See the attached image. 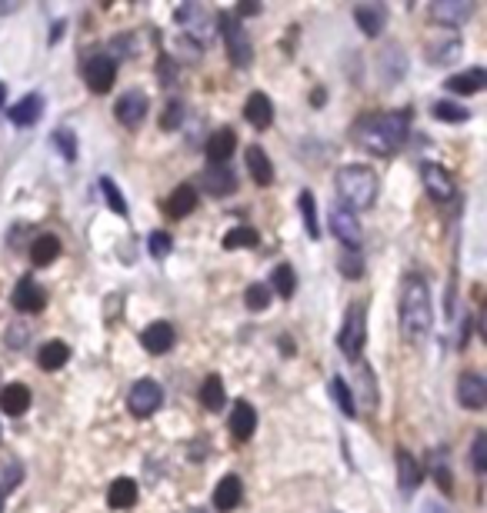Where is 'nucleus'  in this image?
I'll list each match as a JSON object with an SVG mask.
<instances>
[{
	"label": "nucleus",
	"mask_w": 487,
	"mask_h": 513,
	"mask_svg": "<svg viewBox=\"0 0 487 513\" xmlns=\"http://www.w3.org/2000/svg\"><path fill=\"white\" fill-rule=\"evenodd\" d=\"M407 130H411V110H391V114L361 117L351 134L364 151L387 157V153H397L404 147Z\"/></svg>",
	"instance_id": "1"
},
{
	"label": "nucleus",
	"mask_w": 487,
	"mask_h": 513,
	"mask_svg": "<svg viewBox=\"0 0 487 513\" xmlns=\"http://www.w3.org/2000/svg\"><path fill=\"white\" fill-rule=\"evenodd\" d=\"M430 324H434V310H430L428 280L411 274L401 283V330L407 340L421 343L430 334Z\"/></svg>",
	"instance_id": "2"
},
{
	"label": "nucleus",
	"mask_w": 487,
	"mask_h": 513,
	"mask_svg": "<svg viewBox=\"0 0 487 513\" xmlns=\"http://www.w3.org/2000/svg\"><path fill=\"white\" fill-rule=\"evenodd\" d=\"M334 187H337L341 207L351 210V213L374 207V200H378V174L370 167H364V163L341 167L337 177H334Z\"/></svg>",
	"instance_id": "3"
},
{
	"label": "nucleus",
	"mask_w": 487,
	"mask_h": 513,
	"mask_svg": "<svg viewBox=\"0 0 487 513\" xmlns=\"http://www.w3.org/2000/svg\"><path fill=\"white\" fill-rule=\"evenodd\" d=\"M364 343H368V310H364V303H354L347 310L341 334H337V347H341L347 361H361Z\"/></svg>",
	"instance_id": "4"
},
{
	"label": "nucleus",
	"mask_w": 487,
	"mask_h": 513,
	"mask_svg": "<svg viewBox=\"0 0 487 513\" xmlns=\"http://www.w3.org/2000/svg\"><path fill=\"white\" fill-rule=\"evenodd\" d=\"M221 34H224V44H227V54H230V64L234 67H248L254 54H250V40H248V30L240 27L234 17H227L221 13Z\"/></svg>",
	"instance_id": "5"
},
{
	"label": "nucleus",
	"mask_w": 487,
	"mask_h": 513,
	"mask_svg": "<svg viewBox=\"0 0 487 513\" xmlns=\"http://www.w3.org/2000/svg\"><path fill=\"white\" fill-rule=\"evenodd\" d=\"M114 77H117V60L110 54H94L83 64V81L94 93H108L114 87Z\"/></svg>",
	"instance_id": "6"
},
{
	"label": "nucleus",
	"mask_w": 487,
	"mask_h": 513,
	"mask_svg": "<svg viewBox=\"0 0 487 513\" xmlns=\"http://www.w3.org/2000/svg\"><path fill=\"white\" fill-rule=\"evenodd\" d=\"M161 400H164V394L154 380H137L127 394V407H131L134 417H151V413H157Z\"/></svg>",
	"instance_id": "7"
},
{
	"label": "nucleus",
	"mask_w": 487,
	"mask_h": 513,
	"mask_svg": "<svg viewBox=\"0 0 487 513\" xmlns=\"http://www.w3.org/2000/svg\"><path fill=\"white\" fill-rule=\"evenodd\" d=\"M457 404H461L464 410H484L487 380L481 373H474V370L461 373V380H457Z\"/></svg>",
	"instance_id": "8"
},
{
	"label": "nucleus",
	"mask_w": 487,
	"mask_h": 513,
	"mask_svg": "<svg viewBox=\"0 0 487 513\" xmlns=\"http://www.w3.org/2000/svg\"><path fill=\"white\" fill-rule=\"evenodd\" d=\"M331 230H334V237L347 247V250H357V247H361V240H364V230H361L357 217L344 207L331 210Z\"/></svg>",
	"instance_id": "9"
},
{
	"label": "nucleus",
	"mask_w": 487,
	"mask_h": 513,
	"mask_svg": "<svg viewBox=\"0 0 487 513\" xmlns=\"http://www.w3.org/2000/svg\"><path fill=\"white\" fill-rule=\"evenodd\" d=\"M114 114L124 127H141V120L147 117V93L141 91H127L117 97V104H114Z\"/></svg>",
	"instance_id": "10"
},
{
	"label": "nucleus",
	"mask_w": 487,
	"mask_h": 513,
	"mask_svg": "<svg viewBox=\"0 0 487 513\" xmlns=\"http://www.w3.org/2000/svg\"><path fill=\"white\" fill-rule=\"evenodd\" d=\"M11 300H13V307H17L21 314H37V310H44L48 297H44V287H40L34 277H24L17 287H13Z\"/></svg>",
	"instance_id": "11"
},
{
	"label": "nucleus",
	"mask_w": 487,
	"mask_h": 513,
	"mask_svg": "<svg viewBox=\"0 0 487 513\" xmlns=\"http://www.w3.org/2000/svg\"><path fill=\"white\" fill-rule=\"evenodd\" d=\"M421 180H424V190H428L434 200H451L454 197V177L438 167V163H424L421 167Z\"/></svg>",
	"instance_id": "12"
},
{
	"label": "nucleus",
	"mask_w": 487,
	"mask_h": 513,
	"mask_svg": "<svg viewBox=\"0 0 487 513\" xmlns=\"http://www.w3.org/2000/svg\"><path fill=\"white\" fill-rule=\"evenodd\" d=\"M201 187H207V194H214V197H227L238 190V177L230 174L227 163H211L201 174Z\"/></svg>",
	"instance_id": "13"
},
{
	"label": "nucleus",
	"mask_w": 487,
	"mask_h": 513,
	"mask_svg": "<svg viewBox=\"0 0 487 513\" xmlns=\"http://www.w3.org/2000/svg\"><path fill=\"white\" fill-rule=\"evenodd\" d=\"M471 13H474V4H471V0H440V4L430 7V17H434L440 27H461Z\"/></svg>",
	"instance_id": "14"
},
{
	"label": "nucleus",
	"mask_w": 487,
	"mask_h": 513,
	"mask_svg": "<svg viewBox=\"0 0 487 513\" xmlns=\"http://www.w3.org/2000/svg\"><path fill=\"white\" fill-rule=\"evenodd\" d=\"M240 497H244V483H240V477L238 474H227V477L214 487V510H221V513L238 510Z\"/></svg>",
	"instance_id": "15"
},
{
	"label": "nucleus",
	"mask_w": 487,
	"mask_h": 513,
	"mask_svg": "<svg viewBox=\"0 0 487 513\" xmlns=\"http://www.w3.org/2000/svg\"><path fill=\"white\" fill-rule=\"evenodd\" d=\"M40 114H44V97L40 93H27V97H21L7 110V117H11L17 127H34L37 120H40Z\"/></svg>",
	"instance_id": "16"
},
{
	"label": "nucleus",
	"mask_w": 487,
	"mask_h": 513,
	"mask_svg": "<svg viewBox=\"0 0 487 513\" xmlns=\"http://www.w3.org/2000/svg\"><path fill=\"white\" fill-rule=\"evenodd\" d=\"M257 430V410L250 407L248 400H238L234 404V413H230V433L234 440H250Z\"/></svg>",
	"instance_id": "17"
},
{
	"label": "nucleus",
	"mask_w": 487,
	"mask_h": 513,
	"mask_svg": "<svg viewBox=\"0 0 487 513\" xmlns=\"http://www.w3.org/2000/svg\"><path fill=\"white\" fill-rule=\"evenodd\" d=\"M141 343L147 353H167V350L174 347V326L167 324V320H157V324H151L141 334Z\"/></svg>",
	"instance_id": "18"
},
{
	"label": "nucleus",
	"mask_w": 487,
	"mask_h": 513,
	"mask_svg": "<svg viewBox=\"0 0 487 513\" xmlns=\"http://www.w3.org/2000/svg\"><path fill=\"white\" fill-rule=\"evenodd\" d=\"M27 407H30V390L24 384H7L0 390V410L7 417H24Z\"/></svg>",
	"instance_id": "19"
},
{
	"label": "nucleus",
	"mask_w": 487,
	"mask_h": 513,
	"mask_svg": "<svg viewBox=\"0 0 487 513\" xmlns=\"http://www.w3.org/2000/svg\"><path fill=\"white\" fill-rule=\"evenodd\" d=\"M484 87H487V70H481V67H471V70H464V74H454L451 81H448V91L457 93V97L481 93Z\"/></svg>",
	"instance_id": "20"
},
{
	"label": "nucleus",
	"mask_w": 487,
	"mask_h": 513,
	"mask_svg": "<svg viewBox=\"0 0 487 513\" xmlns=\"http://www.w3.org/2000/svg\"><path fill=\"white\" fill-rule=\"evenodd\" d=\"M354 21L357 27L364 30L368 37H378L380 27H384V21H387V11L380 7V4H357L354 7Z\"/></svg>",
	"instance_id": "21"
},
{
	"label": "nucleus",
	"mask_w": 487,
	"mask_h": 513,
	"mask_svg": "<svg viewBox=\"0 0 487 513\" xmlns=\"http://www.w3.org/2000/svg\"><path fill=\"white\" fill-rule=\"evenodd\" d=\"M137 503V483L131 477H117L108 490V507L110 510H131Z\"/></svg>",
	"instance_id": "22"
},
{
	"label": "nucleus",
	"mask_w": 487,
	"mask_h": 513,
	"mask_svg": "<svg viewBox=\"0 0 487 513\" xmlns=\"http://www.w3.org/2000/svg\"><path fill=\"white\" fill-rule=\"evenodd\" d=\"M194 207H197V187L194 184H180L178 190L167 197V213L178 217V221H184L187 213H194Z\"/></svg>",
	"instance_id": "23"
},
{
	"label": "nucleus",
	"mask_w": 487,
	"mask_h": 513,
	"mask_svg": "<svg viewBox=\"0 0 487 513\" xmlns=\"http://www.w3.org/2000/svg\"><path fill=\"white\" fill-rule=\"evenodd\" d=\"M234 147H238L234 130H230V127L214 130V134H211V140H207V161H211V163H227V157L234 153Z\"/></svg>",
	"instance_id": "24"
},
{
	"label": "nucleus",
	"mask_w": 487,
	"mask_h": 513,
	"mask_svg": "<svg viewBox=\"0 0 487 513\" xmlns=\"http://www.w3.org/2000/svg\"><path fill=\"white\" fill-rule=\"evenodd\" d=\"M397 487L401 493H414L421 487V466H417L414 454H407V450H397Z\"/></svg>",
	"instance_id": "25"
},
{
	"label": "nucleus",
	"mask_w": 487,
	"mask_h": 513,
	"mask_svg": "<svg viewBox=\"0 0 487 513\" xmlns=\"http://www.w3.org/2000/svg\"><path fill=\"white\" fill-rule=\"evenodd\" d=\"M244 117H248L254 127H271V120H274V104H271V97L267 93H250L248 97V104H244Z\"/></svg>",
	"instance_id": "26"
},
{
	"label": "nucleus",
	"mask_w": 487,
	"mask_h": 513,
	"mask_svg": "<svg viewBox=\"0 0 487 513\" xmlns=\"http://www.w3.org/2000/svg\"><path fill=\"white\" fill-rule=\"evenodd\" d=\"M67 361H71V347L64 340H50V343H44V347L37 350V363L44 370H60Z\"/></svg>",
	"instance_id": "27"
},
{
	"label": "nucleus",
	"mask_w": 487,
	"mask_h": 513,
	"mask_svg": "<svg viewBox=\"0 0 487 513\" xmlns=\"http://www.w3.org/2000/svg\"><path fill=\"white\" fill-rule=\"evenodd\" d=\"M248 170L257 187H271L274 180V163L267 161V153L261 147H248Z\"/></svg>",
	"instance_id": "28"
},
{
	"label": "nucleus",
	"mask_w": 487,
	"mask_h": 513,
	"mask_svg": "<svg viewBox=\"0 0 487 513\" xmlns=\"http://www.w3.org/2000/svg\"><path fill=\"white\" fill-rule=\"evenodd\" d=\"M60 256V240L54 233H44V237H37L34 244H30V260H34L37 267H48Z\"/></svg>",
	"instance_id": "29"
},
{
	"label": "nucleus",
	"mask_w": 487,
	"mask_h": 513,
	"mask_svg": "<svg viewBox=\"0 0 487 513\" xmlns=\"http://www.w3.org/2000/svg\"><path fill=\"white\" fill-rule=\"evenodd\" d=\"M201 404H204L207 410H211V413H217V410H221V407L227 404L224 380H221L217 373H211V377H207V380L201 384Z\"/></svg>",
	"instance_id": "30"
},
{
	"label": "nucleus",
	"mask_w": 487,
	"mask_h": 513,
	"mask_svg": "<svg viewBox=\"0 0 487 513\" xmlns=\"http://www.w3.org/2000/svg\"><path fill=\"white\" fill-rule=\"evenodd\" d=\"M271 287L277 297L291 300L294 291H298V274H294V267H291V264H277V267H274V277H271Z\"/></svg>",
	"instance_id": "31"
},
{
	"label": "nucleus",
	"mask_w": 487,
	"mask_h": 513,
	"mask_svg": "<svg viewBox=\"0 0 487 513\" xmlns=\"http://www.w3.org/2000/svg\"><path fill=\"white\" fill-rule=\"evenodd\" d=\"M331 396L337 400V407L344 417H357V404H354V394H351V387L344 384V377H331V384H327Z\"/></svg>",
	"instance_id": "32"
},
{
	"label": "nucleus",
	"mask_w": 487,
	"mask_h": 513,
	"mask_svg": "<svg viewBox=\"0 0 487 513\" xmlns=\"http://www.w3.org/2000/svg\"><path fill=\"white\" fill-rule=\"evenodd\" d=\"M380 74H384V81L387 83H397L404 77V57H401L397 47H387V54L380 57Z\"/></svg>",
	"instance_id": "33"
},
{
	"label": "nucleus",
	"mask_w": 487,
	"mask_h": 513,
	"mask_svg": "<svg viewBox=\"0 0 487 513\" xmlns=\"http://www.w3.org/2000/svg\"><path fill=\"white\" fill-rule=\"evenodd\" d=\"M298 207H300V217H304V227H308V233L317 240V237H321V223H317V204H314V194H310V190H304V194H300Z\"/></svg>",
	"instance_id": "34"
},
{
	"label": "nucleus",
	"mask_w": 487,
	"mask_h": 513,
	"mask_svg": "<svg viewBox=\"0 0 487 513\" xmlns=\"http://www.w3.org/2000/svg\"><path fill=\"white\" fill-rule=\"evenodd\" d=\"M430 117L434 120H444V124H461V120H467V110L464 107H457V104H451V100H434L430 104Z\"/></svg>",
	"instance_id": "35"
},
{
	"label": "nucleus",
	"mask_w": 487,
	"mask_h": 513,
	"mask_svg": "<svg viewBox=\"0 0 487 513\" xmlns=\"http://www.w3.org/2000/svg\"><path fill=\"white\" fill-rule=\"evenodd\" d=\"M257 230H250V227H234V230H227L224 237V247L227 250H250V247H257Z\"/></svg>",
	"instance_id": "36"
},
{
	"label": "nucleus",
	"mask_w": 487,
	"mask_h": 513,
	"mask_svg": "<svg viewBox=\"0 0 487 513\" xmlns=\"http://www.w3.org/2000/svg\"><path fill=\"white\" fill-rule=\"evenodd\" d=\"M100 190H104V200H108V207L117 213V217H127V200H124V194H120V187L110 180V177H104L100 180Z\"/></svg>",
	"instance_id": "37"
},
{
	"label": "nucleus",
	"mask_w": 487,
	"mask_h": 513,
	"mask_svg": "<svg viewBox=\"0 0 487 513\" xmlns=\"http://www.w3.org/2000/svg\"><path fill=\"white\" fill-rule=\"evenodd\" d=\"M54 147H57L60 157L67 163L77 161V137H74V130H54Z\"/></svg>",
	"instance_id": "38"
},
{
	"label": "nucleus",
	"mask_w": 487,
	"mask_h": 513,
	"mask_svg": "<svg viewBox=\"0 0 487 513\" xmlns=\"http://www.w3.org/2000/svg\"><path fill=\"white\" fill-rule=\"evenodd\" d=\"M244 303H248V310H264V307L271 303V287H264V283H250L248 291H244Z\"/></svg>",
	"instance_id": "39"
},
{
	"label": "nucleus",
	"mask_w": 487,
	"mask_h": 513,
	"mask_svg": "<svg viewBox=\"0 0 487 513\" xmlns=\"http://www.w3.org/2000/svg\"><path fill=\"white\" fill-rule=\"evenodd\" d=\"M457 54H461V40H448V44L430 47L428 60L430 64H451V60H457Z\"/></svg>",
	"instance_id": "40"
},
{
	"label": "nucleus",
	"mask_w": 487,
	"mask_h": 513,
	"mask_svg": "<svg viewBox=\"0 0 487 513\" xmlns=\"http://www.w3.org/2000/svg\"><path fill=\"white\" fill-rule=\"evenodd\" d=\"M471 464H474V474L484 477L487 474V433H477L474 447H471Z\"/></svg>",
	"instance_id": "41"
},
{
	"label": "nucleus",
	"mask_w": 487,
	"mask_h": 513,
	"mask_svg": "<svg viewBox=\"0 0 487 513\" xmlns=\"http://www.w3.org/2000/svg\"><path fill=\"white\" fill-rule=\"evenodd\" d=\"M147 247H151V254H154L157 260H164V256L170 254V247H174V237L164 230H154L151 233V240H147Z\"/></svg>",
	"instance_id": "42"
},
{
	"label": "nucleus",
	"mask_w": 487,
	"mask_h": 513,
	"mask_svg": "<svg viewBox=\"0 0 487 513\" xmlns=\"http://www.w3.org/2000/svg\"><path fill=\"white\" fill-rule=\"evenodd\" d=\"M180 120H184V104H180V100H170V104L164 107V114H161V127L178 130Z\"/></svg>",
	"instance_id": "43"
},
{
	"label": "nucleus",
	"mask_w": 487,
	"mask_h": 513,
	"mask_svg": "<svg viewBox=\"0 0 487 513\" xmlns=\"http://www.w3.org/2000/svg\"><path fill=\"white\" fill-rule=\"evenodd\" d=\"M341 274H344V277H361V274H364V260H361V256H351V250H347L344 256H341Z\"/></svg>",
	"instance_id": "44"
},
{
	"label": "nucleus",
	"mask_w": 487,
	"mask_h": 513,
	"mask_svg": "<svg viewBox=\"0 0 487 513\" xmlns=\"http://www.w3.org/2000/svg\"><path fill=\"white\" fill-rule=\"evenodd\" d=\"M254 13H261V7H257V4H240V7H238V17H254Z\"/></svg>",
	"instance_id": "45"
},
{
	"label": "nucleus",
	"mask_w": 487,
	"mask_h": 513,
	"mask_svg": "<svg viewBox=\"0 0 487 513\" xmlns=\"http://www.w3.org/2000/svg\"><path fill=\"white\" fill-rule=\"evenodd\" d=\"M17 7H21L17 0H0V13H13Z\"/></svg>",
	"instance_id": "46"
},
{
	"label": "nucleus",
	"mask_w": 487,
	"mask_h": 513,
	"mask_svg": "<svg viewBox=\"0 0 487 513\" xmlns=\"http://www.w3.org/2000/svg\"><path fill=\"white\" fill-rule=\"evenodd\" d=\"M424 513H448L444 507H438V503H424Z\"/></svg>",
	"instance_id": "47"
},
{
	"label": "nucleus",
	"mask_w": 487,
	"mask_h": 513,
	"mask_svg": "<svg viewBox=\"0 0 487 513\" xmlns=\"http://www.w3.org/2000/svg\"><path fill=\"white\" fill-rule=\"evenodd\" d=\"M4 97H7V91H4V83H0V104H4Z\"/></svg>",
	"instance_id": "48"
},
{
	"label": "nucleus",
	"mask_w": 487,
	"mask_h": 513,
	"mask_svg": "<svg viewBox=\"0 0 487 513\" xmlns=\"http://www.w3.org/2000/svg\"><path fill=\"white\" fill-rule=\"evenodd\" d=\"M0 510H4V497H0Z\"/></svg>",
	"instance_id": "49"
},
{
	"label": "nucleus",
	"mask_w": 487,
	"mask_h": 513,
	"mask_svg": "<svg viewBox=\"0 0 487 513\" xmlns=\"http://www.w3.org/2000/svg\"><path fill=\"white\" fill-rule=\"evenodd\" d=\"M190 513H204V510H190Z\"/></svg>",
	"instance_id": "50"
}]
</instances>
